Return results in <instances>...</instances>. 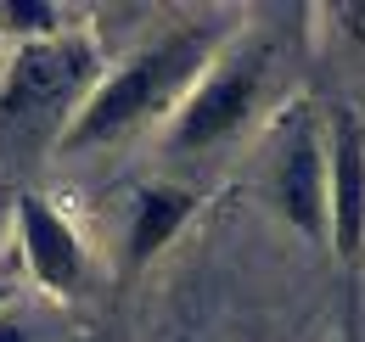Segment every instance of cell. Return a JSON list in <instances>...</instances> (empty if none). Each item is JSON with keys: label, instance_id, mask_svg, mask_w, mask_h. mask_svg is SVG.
<instances>
[{"label": "cell", "instance_id": "obj_1", "mask_svg": "<svg viewBox=\"0 0 365 342\" xmlns=\"http://www.w3.org/2000/svg\"><path fill=\"white\" fill-rule=\"evenodd\" d=\"M208 56H214V28L208 23H185L175 34L152 40L118 73L96 79V90L68 118L56 146L62 152H91V146H107V140H124L146 118H163V113L175 118V107L191 95V85L208 73Z\"/></svg>", "mask_w": 365, "mask_h": 342}, {"label": "cell", "instance_id": "obj_2", "mask_svg": "<svg viewBox=\"0 0 365 342\" xmlns=\"http://www.w3.org/2000/svg\"><path fill=\"white\" fill-rule=\"evenodd\" d=\"M96 90V45L79 34H51L29 40L6 79H0V118L6 124H34V118H73Z\"/></svg>", "mask_w": 365, "mask_h": 342}, {"label": "cell", "instance_id": "obj_3", "mask_svg": "<svg viewBox=\"0 0 365 342\" xmlns=\"http://www.w3.org/2000/svg\"><path fill=\"white\" fill-rule=\"evenodd\" d=\"M259 90H264V51L247 45V51L220 56V62L191 85V95L175 107L169 146H175V152H208V146L230 140L236 129L253 118Z\"/></svg>", "mask_w": 365, "mask_h": 342}, {"label": "cell", "instance_id": "obj_4", "mask_svg": "<svg viewBox=\"0 0 365 342\" xmlns=\"http://www.w3.org/2000/svg\"><path fill=\"white\" fill-rule=\"evenodd\" d=\"M326 208H331V247H337V258H354L360 242H365V129L349 107L331 113Z\"/></svg>", "mask_w": 365, "mask_h": 342}, {"label": "cell", "instance_id": "obj_5", "mask_svg": "<svg viewBox=\"0 0 365 342\" xmlns=\"http://www.w3.org/2000/svg\"><path fill=\"white\" fill-rule=\"evenodd\" d=\"M275 208L281 219L309 236V242H326L331 236V208H326V146L309 124H298V135L287 140L281 163H275Z\"/></svg>", "mask_w": 365, "mask_h": 342}, {"label": "cell", "instance_id": "obj_6", "mask_svg": "<svg viewBox=\"0 0 365 342\" xmlns=\"http://www.w3.org/2000/svg\"><path fill=\"white\" fill-rule=\"evenodd\" d=\"M17 236H23L29 275L46 292H79V281H85V242L46 197H23L17 202Z\"/></svg>", "mask_w": 365, "mask_h": 342}, {"label": "cell", "instance_id": "obj_7", "mask_svg": "<svg viewBox=\"0 0 365 342\" xmlns=\"http://www.w3.org/2000/svg\"><path fill=\"white\" fill-rule=\"evenodd\" d=\"M191 208H197V197L185 185H152V191H140L135 219H130V264H146V258L163 253L175 242V230L191 219Z\"/></svg>", "mask_w": 365, "mask_h": 342}, {"label": "cell", "instance_id": "obj_8", "mask_svg": "<svg viewBox=\"0 0 365 342\" xmlns=\"http://www.w3.org/2000/svg\"><path fill=\"white\" fill-rule=\"evenodd\" d=\"M0 28H11L23 40H51V34H62V11L46 6V0H6L0 6Z\"/></svg>", "mask_w": 365, "mask_h": 342}, {"label": "cell", "instance_id": "obj_9", "mask_svg": "<svg viewBox=\"0 0 365 342\" xmlns=\"http://www.w3.org/2000/svg\"><path fill=\"white\" fill-rule=\"evenodd\" d=\"M0 342H34V331H29L17 314H6V309H0Z\"/></svg>", "mask_w": 365, "mask_h": 342}, {"label": "cell", "instance_id": "obj_10", "mask_svg": "<svg viewBox=\"0 0 365 342\" xmlns=\"http://www.w3.org/2000/svg\"><path fill=\"white\" fill-rule=\"evenodd\" d=\"M6 298H11V292H6V281H0V303H6Z\"/></svg>", "mask_w": 365, "mask_h": 342}]
</instances>
